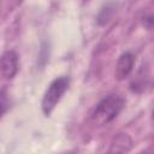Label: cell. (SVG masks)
<instances>
[{"label":"cell","mask_w":154,"mask_h":154,"mask_svg":"<svg viewBox=\"0 0 154 154\" xmlns=\"http://www.w3.org/2000/svg\"><path fill=\"white\" fill-rule=\"evenodd\" d=\"M70 84V78L66 76L55 78L54 81L51 82V84L48 85L42 102H41V107H42V112L45 113V116H51V113L53 112V109L55 108V106L58 105V102L60 101L61 96L65 94V91L67 90Z\"/></svg>","instance_id":"obj_2"},{"label":"cell","mask_w":154,"mask_h":154,"mask_svg":"<svg viewBox=\"0 0 154 154\" xmlns=\"http://www.w3.org/2000/svg\"><path fill=\"white\" fill-rule=\"evenodd\" d=\"M18 71V55L14 51H6L0 57V78L11 79Z\"/></svg>","instance_id":"obj_3"},{"label":"cell","mask_w":154,"mask_h":154,"mask_svg":"<svg viewBox=\"0 0 154 154\" xmlns=\"http://www.w3.org/2000/svg\"><path fill=\"white\" fill-rule=\"evenodd\" d=\"M125 106V100L118 94H109L105 96L94 108L91 113V122L96 126H103L111 123L122 112Z\"/></svg>","instance_id":"obj_1"},{"label":"cell","mask_w":154,"mask_h":154,"mask_svg":"<svg viewBox=\"0 0 154 154\" xmlns=\"http://www.w3.org/2000/svg\"><path fill=\"white\" fill-rule=\"evenodd\" d=\"M143 24H144L148 29H152V26H153V16L149 14V16L144 17V18H143Z\"/></svg>","instance_id":"obj_7"},{"label":"cell","mask_w":154,"mask_h":154,"mask_svg":"<svg viewBox=\"0 0 154 154\" xmlns=\"http://www.w3.org/2000/svg\"><path fill=\"white\" fill-rule=\"evenodd\" d=\"M132 147V141L128 134H117L109 146V153H128Z\"/></svg>","instance_id":"obj_5"},{"label":"cell","mask_w":154,"mask_h":154,"mask_svg":"<svg viewBox=\"0 0 154 154\" xmlns=\"http://www.w3.org/2000/svg\"><path fill=\"white\" fill-rule=\"evenodd\" d=\"M7 108V100H6V96L2 95V93H0V118L2 117V114L5 113Z\"/></svg>","instance_id":"obj_6"},{"label":"cell","mask_w":154,"mask_h":154,"mask_svg":"<svg viewBox=\"0 0 154 154\" xmlns=\"http://www.w3.org/2000/svg\"><path fill=\"white\" fill-rule=\"evenodd\" d=\"M134 63H135V58L130 52H125L123 53L116 65V71H114V76L118 81H123L125 79L132 71L134 69Z\"/></svg>","instance_id":"obj_4"}]
</instances>
